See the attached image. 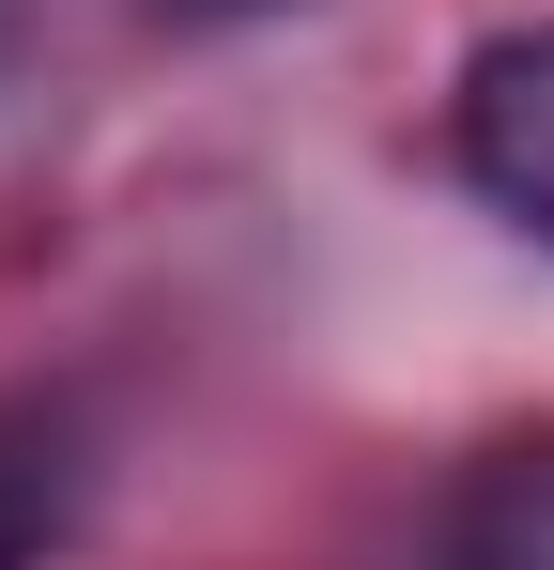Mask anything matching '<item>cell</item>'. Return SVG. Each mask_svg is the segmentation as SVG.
Listing matches in <instances>:
<instances>
[{"label":"cell","mask_w":554,"mask_h":570,"mask_svg":"<svg viewBox=\"0 0 554 570\" xmlns=\"http://www.w3.org/2000/svg\"><path fill=\"white\" fill-rule=\"evenodd\" d=\"M31 540H47V493L0 463V570H31Z\"/></svg>","instance_id":"cell-3"},{"label":"cell","mask_w":554,"mask_h":570,"mask_svg":"<svg viewBox=\"0 0 554 570\" xmlns=\"http://www.w3.org/2000/svg\"><path fill=\"white\" fill-rule=\"evenodd\" d=\"M432 570H554V416L540 432H493V448L447 478Z\"/></svg>","instance_id":"cell-2"},{"label":"cell","mask_w":554,"mask_h":570,"mask_svg":"<svg viewBox=\"0 0 554 570\" xmlns=\"http://www.w3.org/2000/svg\"><path fill=\"white\" fill-rule=\"evenodd\" d=\"M462 186L493 200L508 232H540L554 247V31H493L477 62H462Z\"/></svg>","instance_id":"cell-1"},{"label":"cell","mask_w":554,"mask_h":570,"mask_svg":"<svg viewBox=\"0 0 554 570\" xmlns=\"http://www.w3.org/2000/svg\"><path fill=\"white\" fill-rule=\"evenodd\" d=\"M185 16H263V0H185Z\"/></svg>","instance_id":"cell-4"}]
</instances>
